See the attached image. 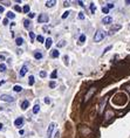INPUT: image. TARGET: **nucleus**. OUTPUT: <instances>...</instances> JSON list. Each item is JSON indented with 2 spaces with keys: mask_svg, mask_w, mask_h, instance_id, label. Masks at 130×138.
Listing matches in <instances>:
<instances>
[{
  "mask_svg": "<svg viewBox=\"0 0 130 138\" xmlns=\"http://www.w3.org/2000/svg\"><path fill=\"white\" fill-rule=\"evenodd\" d=\"M65 6H66V7H68V6H69V1H65Z\"/></svg>",
  "mask_w": 130,
  "mask_h": 138,
  "instance_id": "obj_42",
  "label": "nucleus"
},
{
  "mask_svg": "<svg viewBox=\"0 0 130 138\" xmlns=\"http://www.w3.org/2000/svg\"><path fill=\"white\" fill-rule=\"evenodd\" d=\"M102 12L107 14V13H109V8H108V7H103V8H102Z\"/></svg>",
  "mask_w": 130,
  "mask_h": 138,
  "instance_id": "obj_34",
  "label": "nucleus"
},
{
  "mask_svg": "<svg viewBox=\"0 0 130 138\" xmlns=\"http://www.w3.org/2000/svg\"><path fill=\"white\" fill-rule=\"evenodd\" d=\"M28 107H29V101H23L22 103H21V109L22 110H27L28 109Z\"/></svg>",
  "mask_w": 130,
  "mask_h": 138,
  "instance_id": "obj_9",
  "label": "nucleus"
},
{
  "mask_svg": "<svg viewBox=\"0 0 130 138\" xmlns=\"http://www.w3.org/2000/svg\"><path fill=\"white\" fill-rule=\"evenodd\" d=\"M52 42H53V41H52V39H50V38H47L46 39V48H47V49H49V48H50Z\"/></svg>",
  "mask_w": 130,
  "mask_h": 138,
  "instance_id": "obj_12",
  "label": "nucleus"
},
{
  "mask_svg": "<svg viewBox=\"0 0 130 138\" xmlns=\"http://www.w3.org/2000/svg\"><path fill=\"white\" fill-rule=\"evenodd\" d=\"M0 100L4 101V102H8V103H12V102H14V97L11 95H6V94H4V95L0 96Z\"/></svg>",
  "mask_w": 130,
  "mask_h": 138,
  "instance_id": "obj_2",
  "label": "nucleus"
},
{
  "mask_svg": "<svg viewBox=\"0 0 130 138\" xmlns=\"http://www.w3.org/2000/svg\"><path fill=\"white\" fill-rule=\"evenodd\" d=\"M50 77H52V80H55V78H56V77H57V71H56V70H53V71H52Z\"/></svg>",
  "mask_w": 130,
  "mask_h": 138,
  "instance_id": "obj_22",
  "label": "nucleus"
},
{
  "mask_svg": "<svg viewBox=\"0 0 130 138\" xmlns=\"http://www.w3.org/2000/svg\"><path fill=\"white\" fill-rule=\"evenodd\" d=\"M59 136H60V134H59V132H56V134H55V138H59Z\"/></svg>",
  "mask_w": 130,
  "mask_h": 138,
  "instance_id": "obj_46",
  "label": "nucleus"
},
{
  "mask_svg": "<svg viewBox=\"0 0 130 138\" xmlns=\"http://www.w3.org/2000/svg\"><path fill=\"white\" fill-rule=\"evenodd\" d=\"M56 87V83H55V81H52V82H49V88H55Z\"/></svg>",
  "mask_w": 130,
  "mask_h": 138,
  "instance_id": "obj_27",
  "label": "nucleus"
},
{
  "mask_svg": "<svg viewBox=\"0 0 130 138\" xmlns=\"http://www.w3.org/2000/svg\"><path fill=\"white\" fill-rule=\"evenodd\" d=\"M15 43H16V46H21L23 43V39L22 38H16L15 39Z\"/></svg>",
  "mask_w": 130,
  "mask_h": 138,
  "instance_id": "obj_15",
  "label": "nucleus"
},
{
  "mask_svg": "<svg viewBox=\"0 0 130 138\" xmlns=\"http://www.w3.org/2000/svg\"><path fill=\"white\" fill-rule=\"evenodd\" d=\"M2 12H4V7H2V6H0V13H2Z\"/></svg>",
  "mask_w": 130,
  "mask_h": 138,
  "instance_id": "obj_43",
  "label": "nucleus"
},
{
  "mask_svg": "<svg viewBox=\"0 0 130 138\" xmlns=\"http://www.w3.org/2000/svg\"><path fill=\"white\" fill-rule=\"evenodd\" d=\"M69 14H70V12H69V11H66L65 13H63V14L61 15V18H62V19H66V18H67Z\"/></svg>",
  "mask_w": 130,
  "mask_h": 138,
  "instance_id": "obj_25",
  "label": "nucleus"
},
{
  "mask_svg": "<svg viewBox=\"0 0 130 138\" xmlns=\"http://www.w3.org/2000/svg\"><path fill=\"white\" fill-rule=\"evenodd\" d=\"M34 58L36 59V60H40V59H42V54L40 53V52H35V53H34Z\"/></svg>",
  "mask_w": 130,
  "mask_h": 138,
  "instance_id": "obj_17",
  "label": "nucleus"
},
{
  "mask_svg": "<svg viewBox=\"0 0 130 138\" xmlns=\"http://www.w3.org/2000/svg\"><path fill=\"white\" fill-rule=\"evenodd\" d=\"M56 127V124L55 123H50L49 127H48V130H47V138H52L53 137V131Z\"/></svg>",
  "mask_w": 130,
  "mask_h": 138,
  "instance_id": "obj_3",
  "label": "nucleus"
},
{
  "mask_svg": "<svg viewBox=\"0 0 130 138\" xmlns=\"http://www.w3.org/2000/svg\"><path fill=\"white\" fill-rule=\"evenodd\" d=\"M28 16H29L31 19H32V18H34V16H35V13H33V12H29V13H28Z\"/></svg>",
  "mask_w": 130,
  "mask_h": 138,
  "instance_id": "obj_36",
  "label": "nucleus"
},
{
  "mask_svg": "<svg viewBox=\"0 0 130 138\" xmlns=\"http://www.w3.org/2000/svg\"><path fill=\"white\" fill-rule=\"evenodd\" d=\"M5 60V56L4 55H0V61H4Z\"/></svg>",
  "mask_w": 130,
  "mask_h": 138,
  "instance_id": "obj_41",
  "label": "nucleus"
},
{
  "mask_svg": "<svg viewBox=\"0 0 130 138\" xmlns=\"http://www.w3.org/2000/svg\"><path fill=\"white\" fill-rule=\"evenodd\" d=\"M111 48H113V46H108L107 48H106V49L103 50V54H106V53H107V52H109V50H110Z\"/></svg>",
  "mask_w": 130,
  "mask_h": 138,
  "instance_id": "obj_32",
  "label": "nucleus"
},
{
  "mask_svg": "<svg viewBox=\"0 0 130 138\" xmlns=\"http://www.w3.org/2000/svg\"><path fill=\"white\" fill-rule=\"evenodd\" d=\"M13 90L15 92H20L22 90V88H21V85H14V87H13Z\"/></svg>",
  "mask_w": 130,
  "mask_h": 138,
  "instance_id": "obj_20",
  "label": "nucleus"
},
{
  "mask_svg": "<svg viewBox=\"0 0 130 138\" xmlns=\"http://www.w3.org/2000/svg\"><path fill=\"white\" fill-rule=\"evenodd\" d=\"M4 83H5V81H1V82H0V85H1V84H4Z\"/></svg>",
  "mask_w": 130,
  "mask_h": 138,
  "instance_id": "obj_48",
  "label": "nucleus"
},
{
  "mask_svg": "<svg viewBox=\"0 0 130 138\" xmlns=\"http://www.w3.org/2000/svg\"><path fill=\"white\" fill-rule=\"evenodd\" d=\"M90 11H92V13H93V14H94V13H95V11H96V7H95V5L93 4V2H92V4H90Z\"/></svg>",
  "mask_w": 130,
  "mask_h": 138,
  "instance_id": "obj_26",
  "label": "nucleus"
},
{
  "mask_svg": "<svg viewBox=\"0 0 130 138\" xmlns=\"http://www.w3.org/2000/svg\"><path fill=\"white\" fill-rule=\"evenodd\" d=\"M39 111H40V105H39V104H35L34 108H33V114H34V115H36Z\"/></svg>",
  "mask_w": 130,
  "mask_h": 138,
  "instance_id": "obj_13",
  "label": "nucleus"
},
{
  "mask_svg": "<svg viewBox=\"0 0 130 138\" xmlns=\"http://www.w3.org/2000/svg\"><path fill=\"white\" fill-rule=\"evenodd\" d=\"M126 4H127V5H130V0H127V1H126Z\"/></svg>",
  "mask_w": 130,
  "mask_h": 138,
  "instance_id": "obj_47",
  "label": "nucleus"
},
{
  "mask_svg": "<svg viewBox=\"0 0 130 138\" xmlns=\"http://www.w3.org/2000/svg\"><path fill=\"white\" fill-rule=\"evenodd\" d=\"M50 56H52L53 59L59 58V56H60V53H59V50H57V49H53L52 52H50Z\"/></svg>",
  "mask_w": 130,
  "mask_h": 138,
  "instance_id": "obj_7",
  "label": "nucleus"
},
{
  "mask_svg": "<svg viewBox=\"0 0 130 138\" xmlns=\"http://www.w3.org/2000/svg\"><path fill=\"white\" fill-rule=\"evenodd\" d=\"M45 103H47V104H49V103H50L49 97H46V98H45Z\"/></svg>",
  "mask_w": 130,
  "mask_h": 138,
  "instance_id": "obj_39",
  "label": "nucleus"
},
{
  "mask_svg": "<svg viewBox=\"0 0 130 138\" xmlns=\"http://www.w3.org/2000/svg\"><path fill=\"white\" fill-rule=\"evenodd\" d=\"M111 22H113V18L109 15L104 16L103 19H102V23H104V25H109V23H111Z\"/></svg>",
  "mask_w": 130,
  "mask_h": 138,
  "instance_id": "obj_6",
  "label": "nucleus"
},
{
  "mask_svg": "<svg viewBox=\"0 0 130 138\" xmlns=\"http://www.w3.org/2000/svg\"><path fill=\"white\" fill-rule=\"evenodd\" d=\"M22 123H23V118H22V117H18V118L14 121V125H15L16 128H21Z\"/></svg>",
  "mask_w": 130,
  "mask_h": 138,
  "instance_id": "obj_5",
  "label": "nucleus"
},
{
  "mask_svg": "<svg viewBox=\"0 0 130 138\" xmlns=\"http://www.w3.org/2000/svg\"><path fill=\"white\" fill-rule=\"evenodd\" d=\"M107 7L108 8H114V4H113V2H109V4L107 5Z\"/></svg>",
  "mask_w": 130,
  "mask_h": 138,
  "instance_id": "obj_37",
  "label": "nucleus"
},
{
  "mask_svg": "<svg viewBox=\"0 0 130 138\" xmlns=\"http://www.w3.org/2000/svg\"><path fill=\"white\" fill-rule=\"evenodd\" d=\"M27 71H28V68H27V66H23L22 68H21V70H20L19 75H20L21 77H22V76H25V75L27 74Z\"/></svg>",
  "mask_w": 130,
  "mask_h": 138,
  "instance_id": "obj_8",
  "label": "nucleus"
},
{
  "mask_svg": "<svg viewBox=\"0 0 130 138\" xmlns=\"http://www.w3.org/2000/svg\"><path fill=\"white\" fill-rule=\"evenodd\" d=\"M7 19H14L15 18V14H13V12H7Z\"/></svg>",
  "mask_w": 130,
  "mask_h": 138,
  "instance_id": "obj_21",
  "label": "nucleus"
},
{
  "mask_svg": "<svg viewBox=\"0 0 130 138\" xmlns=\"http://www.w3.org/2000/svg\"><path fill=\"white\" fill-rule=\"evenodd\" d=\"M14 9H15L16 12H21V8H20L19 6H14Z\"/></svg>",
  "mask_w": 130,
  "mask_h": 138,
  "instance_id": "obj_40",
  "label": "nucleus"
},
{
  "mask_svg": "<svg viewBox=\"0 0 130 138\" xmlns=\"http://www.w3.org/2000/svg\"><path fill=\"white\" fill-rule=\"evenodd\" d=\"M63 59H65V65H66V66H68V63H69V62H68L69 58H68V56H67V55H66V56H65V58H63Z\"/></svg>",
  "mask_w": 130,
  "mask_h": 138,
  "instance_id": "obj_35",
  "label": "nucleus"
},
{
  "mask_svg": "<svg viewBox=\"0 0 130 138\" xmlns=\"http://www.w3.org/2000/svg\"><path fill=\"white\" fill-rule=\"evenodd\" d=\"M34 82H35V77L32 75V76H29V81H28V84L29 85H33L34 84Z\"/></svg>",
  "mask_w": 130,
  "mask_h": 138,
  "instance_id": "obj_19",
  "label": "nucleus"
},
{
  "mask_svg": "<svg viewBox=\"0 0 130 138\" xmlns=\"http://www.w3.org/2000/svg\"><path fill=\"white\" fill-rule=\"evenodd\" d=\"M36 40H38L39 42H43V36H42V35H39V36H36Z\"/></svg>",
  "mask_w": 130,
  "mask_h": 138,
  "instance_id": "obj_30",
  "label": "nucleus"
},
{
  "mask_svg": "<svg viewBox=\"0 0 130 138\" xmlns=\"http://www.w3.org/2000/svg\"><path fill=\"white\" fill-rule=\"evenodd\" d=\"M55 4H56V1H55V0H48V1H46V7L50 8V7H53Z\"/></svg>",
  "mask_w": 130,
  "mask_h": 138,
  "instance_id": "obj_10",
  "label": "nucleus"
},
{
  "mask_svg": "<svg viewBox=\"0 0 130 138\" xmlns=\"http://www.w3.org/2000/svg\"><path fill=\"white\" fill-rule=\"evenodd\" d=\"M79 5H80V6H82V7H83V1H79Z\"/></svg>",
  "mask_w": 130,
  "mask_h": 138,
  "instance_id": "obj_44",
  "label": "nucleus"
},
{
  "mask_svg": "<svg viewBox=\"0 0 130 138\" xmlns=\"http://www.w3.org/2000/svg\"><path fill=\"white\" fill-rule=\"evenodd\" d=\"M40 76H41V77H46L47 76V73L45 71V70H43V71H40Z\"/></svg>",
  "mask_w": 130,
  "mask_h": 138,
  "instance_id": "obj_33",
  "label": "nucleus"
},
{
  "mask_svg": "<svg viewBox=\"0 0 130 138\" xmlns=\"http://www.w3.org/2000/svg\"><path fill=\"white\" fill-rule=\"evenodd\" d=\"M84 41H86V35H84V34H81V36L79 38V45H83Z\"/></svg>",
  "mask_w": 130,
  "mask_h": 138,
  "instance_id": "obj_11",
  "label": "nucleus"
},
{
  "mask_svg": "<svg viewBox=\"0 0 130 138\" xmlns=\"http://www.w3.org/2000/svg\"><path fill=\"white\" fill-rule=\"evenodd\" d=\"M2 128H4V124H2V123H0V130H2Z\"/></svg>",
  "mask_w": 130,
  "mask_h": 138,
  "instance_id": "obj_45",
  "label": "nucleus"
},
{
  "mask_svg": "<svg viewBox=\"0 0 130 138\" xmlns=\"http://www.w3.org/2000/svg\"><path fill=\"white\" fill-rule=\"evenodd\" d=\"M29 38H31L32 41H34V39H35V34L33 33V32H29Z\"/></svg>",
  "mask_w": 130,
  "mask_h": 138,
  "instance_id": "obj_28",
  "label": "nucleus"
},
{
  "mask_svg": "<svg viewBox=\"0 0 130 138\" xmlns=\"http://www.w3.org/2000/svg\"><path fill=\"white\" fill-rule=\"evenodd\" d=\"M6 69H7V67H6L5 63H0V71H1V73L6 71Z\"/></svg>",
  "mask_w": 130,
  "mask_h": 138,
  "instance_id": "obj_18",
  "label": "nucleus"
},
{
  "mask_svg": "<svg viewBox=\"0 0 130 138\" xmlns=\"http://www.w3.org/2000/svg\"><path fill=\"white\" fill-rule=\"evenodd\" d=\"M77 18H79L80 20H83L84 19V14L82 13V12H80V13H79V15H77Z\"/></svg>",
  "mask_w": 130,
  "mask_h": 138,
  "instance_id": "obj_29",
  "label": "nucleus"
},
{
  "mask_svg": "<svg viewBox=\"0 0 130 138\" xmlns=\"http://www.w3.org/2000/svg\"><path fill=\"white\" fill-rule=\"evenodd\" d=\"M122 28V26L121 25H116V26L111 27V32H115V31H119V29H121Z\"/></svg>",
  "mask_w": 130,
  "mask_h": 138,
  "instance_id": "obj_23",
  "label": "nucleus"
},
{
  "mask_svg": "<svg viewBox=\"0 0 130 138\" xmlns=\"http://www.w3.org/2000/svg\"><path fill=\"white\" fill-rule=\"evenodd\" d=\"M22 11L25 12V13H29V5H25L22 8Z\"/></svg>",
  "mask_w": 130,
  "mask_h": 138,
  "instance_id": "obj_24",
  "label": "nucleus"
},
{
  "mask_svg": "<svg viewBox=\"0 0 130 138\" xmlns=\"http://www.w3.org/2000/svg\"><path fill=\"white\" fill-rule=\"evenodd\" d=\"M23 26H25V28H27V29H28V28L31 27V21H29L28 19L23 20Z\"/></svg>",
  "mask_w": 130,
  "mask_h": 138,
  "instance_id": "obj_14",
  "label": "nucleus"
},
{
  "mask_svg": "<svg viewBox=\"0 0 130 138\" xmlns=\"http://www.w3.org/2000/svg\"><path fill=\"white\" fill-rule=\"evenodd\" d=\"M66 46V42L65 41H60V42L57 43V47H65Z\"/></svg>",
  "mask_w": 130,
  "mask_h": 138,
  "instance_id": "obj_31",
  "label": "nucleus"
},
{
  "mask_svg": "<svg viewBox=\"0 0 130 138\" xmlns=\"http://www.w3.org/2000/svg\"><path fill=\"white\" fill-rule=\"evenodd\" d=\"M95 91H96V89H95V88H93V89H92V91H89L88 94L86 95V97H84V101H87V100H88V98H89V96H92V94H93V92H95Z\"/></svg>",
  "mask_w": 130,
  "mask_h": 138,
  "instance_id": "obj_16",
  "label": "nucleus"
},
{
  "mask_svg": "<svg viewBox=\"0 0 130 138\" xmlns=\"http://www.w3.org/2000/svg\"><path fill=\"white\" fill-rule=\"evenodd\" d=\"M48 20H49V16L47 15L46 13H43V14H40V15H39V18H38V21L40 23H47L48 22Z\"/></svg>",
  "mask_w": 130,
  "mask_h": 138,
  "instance_id": "obj_4",
  "label": "nucleus"
},
{
  "mask_svg": "<svg viewBox=\"0 0 130 138\" xmlns=\"http://www.w3.org/2000/svg\"><path fill=\"white\" fill-rule=\"evenodd\" d=\"M106 36V33L103 31H97L95 33V36H94V41L95 42H100V41H102Z\"/></svg>",
  "mask_w": 130,
  "mask_h": 138,
  "instance_id": "obj_1",
  "label": "nucleus"
},
{
  "mask_svg": "<svg viewBox=\"0 0 130 138\" xmlns=\"http://www.w3.org/2000/svg\"><path fill=\"white\" fill-rule=\"evenodd\" d=\"M2 22H4V25H5V26H7V25H8V19H7V18H5Z\"/></svg>",
  "mask_w": 130,
  "mask_h": 138,
  "instance_id": "obj_38",
  "label": "nucleus"
}]
</instances>
